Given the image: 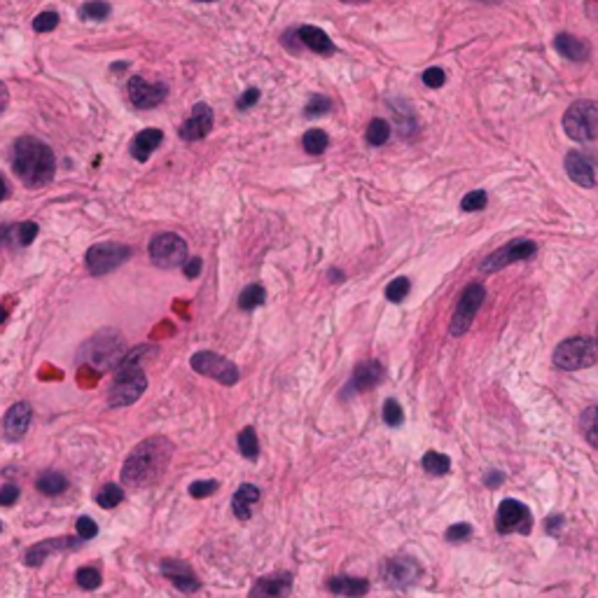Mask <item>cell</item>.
Here are the masks:
<instances>
[{"label":"cell","instance_id":"obj_8","mask_svg":"<svg viewBox=\"0 0 598 598\" xmlns=\"http://www.w3.org/2000/svg\"><path fill=\"white\" fill-rule=\"evenodd\" d=\"M150 260L153 265L159 269H175L182 267L189 260V250H187V241L173 232H164L157 234L148 245Z\"/></svg>","mask_w":598,"mask_h":598},{"label":"cell","instance_id":"obj_5","mask_svg":"<svg viewBox=\"0 0 598 598\" xmlns=\"http://www.w3.org/2000/svg\"><path fill=\"white\" fill-rule=\"evenodd\" d=\"M563 129L572 140L589 143L598 138V101H577L565 110Z\"/></svg>","mask_w":598,"mask_h":598},{"label":"cell","instance_id":"obj_35","mask_svg":"<svg viewBox=\"0 0 598 598\" xmlns=\"http://www.w3.org/2000/svg\"><path fill=\"white\" fill-rule=\"evenodd\" d=\"M238 451H241L248 460H255L260 456V440L253 428H243L241 433H238Z\"/></svg>","mask_w":598,"mask_h":598},{"label":"cell","instance_id":"obj_55","mask_svg":"<svg viewBox=\"0 0 598 598\" xmlns=\"http://www.w3.org/2000/svg\"><path fill=\"white\" fill-rule=\"evenodd\" d=\"M5 321H7V309L0 306V325H3Z\"/></svg>","mask_w":598,"mask_h":598},{"label":"cell","instance_id":"obj_48","mask_svg":"<svg viewBox=\"0 0 598 598\" xmlns=\"http://www.w3.org/2000/svg\"><path fill=\"white\" fill-rule=\"evenodd\" d=\"M17 500H19V486H14V484L0 486V505H3V507H10V505H14Z\"/></svg>","mask_w":598,"mask_h":598},{"label":"cell","instance_id":"obj_50","mask_svg":"<svg viewBox=\"0 0 598 598\" xmlns=\"http://www.w3.org/2000/svg\"><path fill=\"white\" fill-rule=\"evenodd\" d=\"M585 10L589 19L598 21V0H585Z\"/></svg>","mask_w":598,"mask_h":598},{"label":"cell","instance_id":"obj_58","mask_svg":"<svg viewBox=\"0 0 598 598\" xmlns=\"http://www.w3.org/2000/svg\"><path fill=\"white\" fill-rule=\"evenodd\" d=\"M482 3H498V0H482Z\"/></svg>","mask_w":598,"mask_h":598},{"label":"cell","instance_id":"obj_26","mask_svg":"<svg viewBox=\"0 0 598 598\" xmlns=\"http://www.w3.org/2000/svg\"><path fill=\"white\" fill-rule=\"evenodd\" d=\"M330 592L337 596H348V598H360L370 592V582L362 577H348V575H339L332 577L328 582Z\"/></svg>","mask_w":598,"mask_h":598},{"label":"cell","instance_id":"obj_33","mask_svg":"<svg viewBox=\"0 0 598 598\" xmlns=\"http://www.w3.org/2000/svg\"><path fill=\"white\" fill-rule=\"evenodd\" d=\"M365 138H367V143H370V145H374V148L384 145V143L390 138V124L386 122V119H381V117L372 119L370 126H367V131H365Z\"/></svg>","mask_w":598,"mask_h":598},{"label":"cell","instance_id":"obj_7","mask_svg":"<svg viewBox=\"0 0 598 598\" xmlns=\"http://www.w3.org/2000/svg\"><path fill=\"white\" fill-rule=\"evenodd\" d=\"M148 390V377L140 367H119L113 386L108 390L110 406H129Z\"/></svg>","mask_w":598,"mask_h":598},{"label":"cell","instance_id":"obj_31","mask_svg":"<svg viewBox=\"0 0 598 598\" xmlns=\"http://www.w3.org/2000/svg\"><path fill=\"white\" fill-rule=\"evenodd\" d=\"M582 435L587 437V442L598 449V406H589V409L580 416Z\"/></svg>","mask_w":598,"mask_h":598},{"label":"cell","instance_id":"obj_25","mask_svg":"<svg viewBox=\"0 0 598 598\" xmlns=\"http://www.w3.org/2000/svg\"><path fill=\"white\" fill-rule=\"evenodd\" d=\"M556 50H559L561 57L570 59V61H587L589 59V43L587 40H580L570 33H561L554 40Z\"/></svg>","mask_w":598,"mask_h":598},{"label":"cell","instance_id":"obj_49","mask_svg":"<svg viewBox=\"0 0 598 598\" xmlns=\"http://www.w3.org/2000/svg\"><path fill=\"white\" fill-rule=\"evenodd\" d=\"M201 269H204L201 258H189L185 265H182V271H185V276L189 278V281H194V278L201 274Z\"/></svg>","mask_w":598,"mask_h":598},{"label":"cell","instance_id":"obj_43","mask_svg":"<svg viewBox=\"0 0 598 598\" xmlns=\"http://www.w3.org/2000/svg\"><path fill=\"white\" fill-rule=\"evenodd\" d=\"M99 536V526L94 524V519H89V516H79L77 519V538L79 540H94Z\"/></svg>","mask_w":598,"mask_h":598},{"label":"cell","instance_id":"obj_15","mask_svg":"<svg viewBox=\"0 0 598 598\" xmlns=\"http://www.w3.org/2000/svg\"><path fill=\"white\" fill-rule=\"evenodd\" d=\"M290 592H292V575L285 570H278L255 582L248 598H288Z\"/></svg>","mask_w":598,"mask_h":598},{"label":"cell","instance_id":"obj_41","mask_svg":"<svg viewBox=\"0 0 598 598\" xmlns=\"http://www.w3.org/2000/svg\"><path fill=\"white\" fill-rule=\"evenodd\" d=\"M57 26H59V12H54V10L40 12L33 19V28L38 31V33H50V31H54Z\"/></svg>","mask_w":598,"mask_h":598},{"label":"cell","instance_id":"obj_18","mask_svg":"<svg viewBox=\"0 0 598 598\" xmlns=\"http://www.w3.org/2000/svg\"><path fill=\"white\" fill-rule=\"evenodd\" d=\"M162 575L166 580H171L175 587L180 589V592H185V594H192L196 592L199 587H201V582L196 580V575L192 572V568H189V563L185 561H173V559H166L162 561Z\"/></svg>","mask_w":598,"mask_h":598},{"label":"cell","instance_id":"obj_54","mask_svg":"<svg viewBox=\"0 0 598 598\" xmlns=\"http://www.w3.org/2000/svg\"><path fill=\"white\" fill-rule=\"evenodd\" d=\"M330 278L332 281H344V274L339 269H330Z\"/></svg>","mask_w":598,"mask_h":598},{"label":"cell","instance_id":"obj_24","mask_svg":"<svg viewBox=\"0 0 598 598\" xmlns=\"http://www.w3.org/2000/svg\"><path fill=\"white\" fill-rule=\"evenodd\" d=\"M258 500H260V489H258V486H253V484H241V486H238V491L232 496V509H234V514H236L241 521L250 519L253 505H255Z\"/></svg>","mask_w":598,"mask_h":598},{"label":"cell","instance_id":"obj_13","mask_svg":"<svg viewBox=\"0 0 598 598\" xmlns=\"http://www.w3.org/2000/svg\"><path fill=\"white\" fill-rule=\"evenodd\" d=\"M126 92H129V99L135 108L140 110H150L157 108L159 103H164L166 96H169V87L164 82H148L140 75H133L126 84Z\"/></svg>","mask_w":598,"mask_h":598},{"label":"cell","instance_id":"obj_56","mask_svg":"<svg viewBox=\"0 0 598 598\" xmlns=\"http://www.w3.org/2000/svg\"><path fill=\"white\" fill-rule=\"evenodd\" d=\"M341 3H353V5H360V3H367V0H341Z\"/></svg>","mask_w":598,"mask_h":598},{"label":"cell","instance_id":"obj_51","mask_svg":"<svg viewBox=\"0 0 598 598\" xmlns=\"http://www.w3.org/2000/svg\"><path fill=\"white\" fill-rule=\"evenodd\" d=\"M561 524H563L561 516H552V519L547 521V531H549V533H556V528H559Z\"/></svg>","mask_w":598,"mask_h":598},{"label":"cell","instance_id":"obj_37","mask_svg":"<svg viewBox=\"0 0 598 598\" xmlns=\"http://www.w3.org/2000/svg\"><path fill=\"white\" fill-rule=\"evenodd\" d=\"M124 498V491H122V486H117V484H106L103 486V491L99 493V505L101 507H106V509H113L115 505H119Z\"/></svg>","mask_w":598,"mask_h":598},{"label":"cell","instance_id":"obj_38","mask_svg":"<svg viewBox=\"0 0 598 598\" xmlns=\"http://www.w3.org/2000/svg\"><path fill=\"white\" fill-rule=\"evenodd\" d=\"M330 108H332V103L328 96H321V94H314V96L309 99L306 103V108H304V115L311 117V119H316V117H323V115H328L330 113Z\"/></svg>","mask_w":598,"mask_h":598},{"label":"cell","instance_id":"obj_14","mask_svg":"<svg viewBox=\"0 0 598 598\" xmlns=\"http://www.w3.org/2000/svg\"><path fill=\"white\" fill-rule=\"evenodd\" d=\"M213 119H215V115L209 103H196L192 108V115L180 124V129H178L180 138L187 143L206 138V135L213 131Z\"/></svg>","mask_w":598,"mask_h":598},{"label":"cell","instance_id":"obj_30","mask_svg":"<svg viewBox=\"0 0 598 598\" xmlns=\"http://www.w3.org/2000/svg\"><path fill=\"white\" fill-rule=\"evenodd\" d=\"M7 232H10V234H7V238H14L19 248H26V245H31V243L35 241L40 227L35 225V222H19V225L10 227Z\"/></svg>","mask_w":598,"mask_h":598},{"label":"cell","instance_id":"obj_22","mask_svg":"<svg viewBox=\"0 0 598 598\" xmlns=\"http://www.w3.org/2000/svg\"><path fill=\"white\" fill-rule=\"evenodd\" d=\"M162 140H164V133L159 129H143L140 133L133 135L129 153L133 159H138V162H148L150 155L162 145Z\"/></svg>","mask_w":598,"mask_h":598},{"label":"cell","instance_id":"obj_28","mask_svg":"<svg viewBox=\"0 0 598 598\" xmlns=\"http://www.w3.org/2000/svg\"><path fill=\"white\" fill-rule=\"evenodd\" d=\"M265 301H267V290L260 283L248 285V288H243L241 294H238V309L241 311H253L265 304Z\"/></svg>","mask_w":598,"mask_h":598},{"label":"cell","instance_id":"obj_57","mask_svg":"<svg viewBox=\"0 0 598 598\" xmlns=\"http://www.w3.org/2000/svg\"><path fill=\"white\" fill-rule=\"evenodd\" d=\"M196 3H215V0H196Z\"/></svg>","mask_w":598,"mask_h":598},{"label":"cell","instance_id":"obj_42","mask_svg":"<svg viewBox=\"0 0 598 598\" xmlns=\"http://www.w3.org/2000/svg\"><path fill=\"white\" fill-rule=\"evenodd\" d=\"M218 489H220V484L215 480H201V482H194L192 486H189V496L192 498H209Z\"/></svg>","mask_w":598,"mask_h":598},{"label":"cell","instance_id":"obj_27","mask_svg":"<svg viewBox=\"0 0 598 598\" xmlns=\"http://www.w3.org/2000/svg\"><path fill=\"white\" fill-rule=\"evenodd\" d=\"M35 486H38L40 493H47V496H59V493L66 491L68 480L61 472H57V470H50V472H43L38 477Z\"/></svg>","mask_w":598,"mask_h":598},{"label":"cell","instance_id":"obj_9","mask_svg":"<svg viewBox=\"0 0 598 598\" xmlns=\"http://www.w3.org/2000/svg\"><path fill=\"white\" fill-rule=\"evenodd\" d=\"M189 365H192L196 374L215 379L222 386H234L238 381V367L232 360H227L225 355L213 353V350H199V353L192 355Z\"/></svg>","mask_w":598,"mask_h":598},{"label":"cell","instance_id":"obj_2","mask_svg":"<svg viewBox=\"0 0 598 598\" xmlns=\"http://www.w3.org/2000/svg\"><path fill=\"white\" fill-rule=\"evenodd\" d=\"M12 171L26 187H43L57 173L54 150L35 135H21L12 148Z\"/></svg>","mask_w":598,"mask_h":598},{"label":"cell","instance_id":"obj_23","mask_svg":"<svg viewBox=\"0 0 598 598\" xmlns=\"http://www.w3.org/2000/svg\"><path fill=\"white\" fill-rule=\"evenodd\" d=\"M297 40L304 47H309L311 52L323 54V57L334 54V43L328 38V33L318 26H299L297 28Z\"/></svg>","mask_w":598,"mask_h":598},{"label":"cell","instance_id":"obj_45","mask_svg":"<svg viewBox=\"0 0 598 598\" xmlns=\"http://www.w3.org/2000/svg\"><path fill=\"white\" fill-rule=\"evenodd\" d=\"M486 206V192L477 189V192H470L463 201H460V209L463 211H482Z\"/></svg>","mask_w":598,"mask_h":598},{"label":"cell","instance_id":"obj_40","mask_svg":"<svg viewBox=\"0 0 598 598\" xmlns=\"http://www.w3.org/2000/svg\"><path fill=\"white\" fill-rule=\"evenodd\" d=\"M75 577H77V585L82 587V589H89V592H94V589L101 587V572L96 568H92V565H84V568H79Z\"/></svg>","mask_w":598,"mask_h":598},{"label":"cell","instance_id":"obj_11","mask_svg":"<svg viewBox=\"0 0 598 598\" xmlns=\"http://www.w3.org/2000/svg\"><path fill=\"white\" fill-rule=\"evenodd\" d=\"M538 253L536 241H528V238H514L507 245H502L496 253H491L489 258L482 262V271L486 274H493V271L505 269L512 262H521V260H531L533 255Z\"/></svg>","mask_w":598,"mask_h":598},{"label":"cell","instance_id":"obj_20","mask_svg":"<svg viewBox=\"0 0 598 598\" xmlns=\"http://www.w3.org/2000/svg\"><path fill=\"white\" fill-rule=\"evenodd\" d=\"M79 545V538H54V540H43L33 545L26 552V565H40L47 561V556L63 552V549H75Z\"/></svg>","mask_w":598,"mask_h":598},{"label":"cell","instance_id":"obj_36","mask_svg":"<svg viewBox=\"0 0 598 598\" xmlns=\"http://www.w3.org/2000/svg\"><path fill=\"white\" fill-rule=\"evenodd\" d=\"M409 278H395V281H390L388 283V288H386V299L388 301H393V304H400V301L406 299V294H409Z\"/></svg>","mask_w":598,"mask_h":598},{"label":"cell","instance_id":"obj_17","mask_svg":"<svg viewBox=\"0 0 598 598\" xmlns=\"http://www.w3.org/2000/svg\"><path fill=\"white\" fill-rule=\"evenodd\" d=\"M31 419H33V411H31L28 402L12 404L3 416V437L7 442H19L21 437L26 435Z\"/></svg>","mask_w":598,"mask_h":598},{"label":"cell","instance_id":"obj_12","mask_svg":"<svg viewBox=\"0 0 598 598\" xmlns=\"http://www.w3.org/2000/svg\"><path fill=\"white\" fill-rule=\"evenodd\" d=\"M496 528L498 533H531L533 514L524 502L514 498H505L496 512Z\"/></svg>","mask_w":598,"mask_h":598},{"label":"cell","instance_id":"obj_59","mask_svg":"<svg viewBox=\"0 0 598 598\" xmlns=\"http://www.w3.org/2000/svg\"><path fill=\"white\" fill-rule=\"evenodd\" d=\"M0 531H3V526H0Z\"/></svg>","mask_w":598,"mask_h":598},{"label":"cell","instance_id":"obj_3","mask_svg":"<svg viewBox=\"0 0 598 598\" xmlns=\"http://www.w3.org/2000/svg\"><path fill=\"white\" fill-rule=\"evenodd\" d=\"M124 355H126V346L122 332H117L115 328H106L79 346L77 362L89 365L99 372H110V370H119Z\"/></svg>","mask_w":598,"mask_h":598},{"label":"cell","instance_id":"obj_46","mask_svg":"<svg viewBox=\"0 0 598 598\" xmlns=\"http://www.w3.org/2000/svg\"><path fill=\"white\" fill-rule=\"evenodd\" d=\"M260 96H262V94H260V89H258V87H250V89H245V92L241 94V96H238V101H236V108H238V110H241V113H243V110L253 108L255 103L260 101Z\"/></svg>","mask_w":598,"mask_h":598},{"label":"cell","instance_id":"obj_19","mask_svg":"<svg viewBox=\"0 0 598 598\" xmlns=\"http://www.w3.org/2000/svg\"><path fill=\"white\" fill-rule=\"evenodd\" d=\"M384 575L390 587L402 589V587L414 585V582L421 577V565L414 559H390L386 563Z\"/></svg>","mask_w":598,"mask_h":598},{"label":"cell","instance_id":"obj_21","mask_svg":"<svg viewBox=\"0 0 598 598\" xmlns=\"http://www.w3.org/2000/svg\"><path fill=\"white\" fill-rule=\"evenodd\" d=\"M565 173H568V178L575 182V185H582V187H594L596 185L594 166L585 155H580V153L565 155Z\"/></svg>","mask_w":598,"mask_h":598},{"label":"cell","instance_id":"obj_53","mask_svg":"<svg viewBox=\"0 0 598 598\" xmlns=\"http://www.w3.org/2000/svg\"><path fill=\"white\" fill-rule=\"evenodd\" d=\"M5 196H7V182L3 178V173H0V201H3Z\"/></svg>","mask_w":598,"mask_h":598},{"label":"cell","instance_id":"obj_44","mask_svg":"<svg viewBox=\"0 0 598 598\" xmlns=\"http://www.w3.org/2000/svg\"><path fill=\"white\" fill-rule=\"evenodd\" d=\"M470 536H472V526L470 524H453L449 531H446V540L449 542H465Z\"/></svg>","mask_w":598,"mask_h":598},{"label":"cell","instance_id":"obj_29","mask_svg":"<svg viewBox=\"0 0 598 598\" xmlns=\"http://www.w3.org/2000/svg\"><path fill=\"white\" fill-rule=\"evenodd\" d=\"M110 12H113L110 3H103V0H89V3H84L77 10V17L82 21H103V19L110 17Z\"/></svg>","mask_w":598,"mask_h":598},{"label":"cell","instance_id":"obj_10","mask_svg":"<svg viewBox=\"0 0 598 598\" xmlns=\"http://www.w3.org/2000/svg\"><path fill=\"white\" fill-rule=\"evenodd\" d=\"M484 299H486L484 285L475 283V285H470V288H465V292L460 294L456 311H453L451 325H449V332L453 334V337H463V334L470 330V325H472L477 311L482 309Z\"/></svg>","mask_w":598,"mask_h":598},{"label":"cell","instance_id":"obj_52","mask_svg":"<svg viewBox=\"0 0 598 598\" xmlns=\"http://www.w3.org/2000/svg\"><path fill=\"white\" fill-rule=\"evenodd\" d=\"M502 482V475L500 472H491L489 477H486V484L489 486H496V484H500Z\"/></svg>","mask_w":598,"mask_h":598},{"label":"cell","instance_id":"obj_60","mask_svg":"<svg viewBox=\"0 0 598 598\" xmlns=\"http://www.w3.org/2000/svg\"><path fill=\"white\" fill-rule=\"evenodd\" d=\"M596 334H598V332H596ZM596 341H598V339H596Z\"/></svg>","mask_w":598,"mask_h":598},{"label":"cell","instance_id":"obj_47","mask_svg":"<svg viewBox=\"0 0 598 598\" xmlns=\"http://www.w3.org/2000/svg\"><path fill=\"white\" fill-rule=\"evenodd\" d=\"M423 82L428 84V87H433V89H440V87L446 82V73L442 68H428L426 73H423Z\"/></svg>","mask_w":598,"mask_h":598},{"label":"cell","instance_id":"obj_34","mask_svg":"<svg viewBox=\"0 0 598 598\" xmlns=\"http://www.w3.org/2000/svg\"><path fill=\"white\" fill-rule=\"evenodd\" d=\"M423 467H426V472H430V475L444 477V475H449L451 460H449V456H444V453H440V451H428L426 456H423Z\"/></svg>","mask_w":598,"mask_h":598},{"label":"cell","instance_id":"obj_32","mask_svg":"<svg viewBox=\"0 0 598 598\" xmlns=\"http://www.w3.org/2000/svg\"><path fill=\"white\" fill-rule=\"evenodd\" d=\"M328 143H330V138L323 129H309L304 133V138H301V145H304L306 153L314 155V157L323 155L325 150H328Z\"/></svg>","mask_w":598,"mask_h":598},{"label":"cell","instance_id":"obj_4","mask_svg":"<svg viewBox=\"0 0 598 598\" xmlns=\"http://www.w3.org/2000/svg\"><path fill=\"white\" fill-rule=\"evenodd\" d=\"M598 360V341L589 337H570L554 350V365L565 372L587 370Z\"/></svg>","mask_w":598,"mask_h":598},{"label":"cell","instance_id":"obj_6","mask_svg":"<svg viewBox=\"0 0 598 598\" xmlns=\"http://www.w3.org/2000/svg\"><path fill=\"white\" fill-rule=\"evenodd\" d=\"M131 245L126 243H115V241H103L92 245L89 250L84 255V265L87 271H89L92 276H106L110 271H115L124 265V262L131 260Z\"/></svg>","mask_w":598,"mask_h":598},{"label":"cell","instance_id":"obj_16","mask_svg":"<svg viewBox=\"0 0 598 598\" xmlns=\"http://www.w3.org/2000/svg\"><path fill=\"white\" fill-rule=\"evenodd\" d=\"M384 379V367L377 360H367L360 362L350 374L348 386L344 388V395H355V393H365V390H372L374 386L381 384Z\"/></svg>","mask_w":598,"mask_h":598},{"label":"cell","instance_id":"obj_39","mask_svg":"<svg viewBox=\"0 0 598 598\" xmlns=\"http://www.w3.org/2000/svg\"><path fill=\"white\" fill-rule=\"evenodd\" d=\"M384 421H386V426L390 428H400L404 423V414H402V406L397 400H386L384 402Z\"/></svg>","mask_w":598,"mask_h":598},{"label":"cell","instance_id":"obj_1","mask_svg":"<svg viewBox=\"0 0 598 598\" xmlns=\"http://www.w3.org/2000/svg\"><path fill=\"white\" fill-rule=\"evenodd\" d=\"M173 458V442L164 435H155L143 440L126 456L122 465V484L133 489H145L162 480Z\"/></svg>","mask_w":598,"mask_h":598}]
</instances>
